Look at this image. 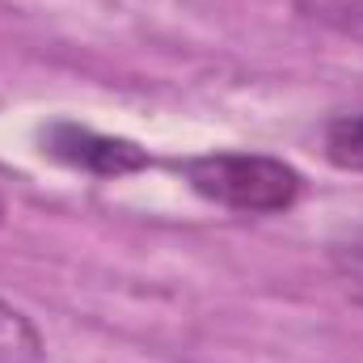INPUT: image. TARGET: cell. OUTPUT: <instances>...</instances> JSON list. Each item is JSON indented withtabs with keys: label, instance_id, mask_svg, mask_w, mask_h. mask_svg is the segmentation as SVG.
<instances>
[{
	"label": "cell",
	"instance_id": "cell-1",
	"mask_svg": "<svg viewBox=\"0 0 363 363\" xmlns=\"http://www.w3.org/2000/svg\"><path fill=\"white\" fill-rule=\"evenodd\" d=\"M182 174L190 182L194 194H203L207 203H220L228 211H245V216H274L287 211L304 182L300 174L262 152H207L182 165Z\"/></svg>",
	"mask_w": 363,
	"mask_h": 363
},
{
	"label": "cell",
	"instance_id": "cell-2",
	"mask_svg": "<svg viewBox=\"0 0 363 363\" xmlns=\"http://www.w3.org/2000/svg\"><path fill=\"white\" fill-rule=\"evenodd\" d=\"M43 144L55 161H64L81 174H93V178H127V174L148 169V152L140 144L101 135V131L77 127V123H55L43 135Z\"/></svg>",
	"mask_w": 363,
	"mask_h": 363
},
{
	"label": "cell",
	"instance_id": "cell-3",
	"mask_svg": "<svg viewBox=\"0 0 363 363\" xmlns=\"http://www.w3.org/2000/svg\"><path fill=\"white\" fill-rule=\"evenodd\" d=\"M43 355L47 347L34 321L9 300H0V363H43Z\"/></svg>",
	"mask_w": 363,
	"mask_h": 363
},
{
	"label": "cell",
	"instance_id": "cell-4",
	"mask_svg": "<svg viewBox=\"0 0 363 363\" xmlns=\"http://www.w3.org/2000/svg\"><path fill=\"white\" fill-rule=\"evenodd\" d=\"M321 144H325L330 165H338L347 174H363V110H355V114H334L325 123Z\"/></svg>",
	"mask_w": 363,
	"mask_h": 363
},
{
	"label": "cell",
	"instance_id": "cell-5",
	"mask_svg": "<svg viewBox=\"0 0 363 363\" xmlns=\"http://www.w3.org/2000/svg\"><path fill=\"white\" fill-rule=\"evenodd\" d=\"M330 267L338 274L342 291L355 304H363V224L351 228V233H342L338 241H330Z\"/></svg>",
	"mask_w": 363,
	"mask_h": 363
},
{
	"label": "cell",
	"instance_id": "cell-6",
	"mask_svg": "<svg viewBox=\"0 0 363 363\" xmlns=\"http://www.w3.org/2000/svg\"><path fill=\"white\" fill-rule=\"evenodd\" d=\"M300 17L363 43V0H296Z\"/></svg>",
	"mask_w": 363,
	"mask_h": 363
},
{
	"label": "cell",
	"instance_id": "cell-7",
	"mask_svg": "<svg viewBox=\"0 0 363 363\" xmlns=\"http://www.w3.org/2000/svg\"><path fill=\"white\" fill-rule=\"evenodd\" d=\"M0 224H4V194H0Z\"/></svg>",
	"mask_w": 363,
	"mask_h": 363
}]
</instances>
